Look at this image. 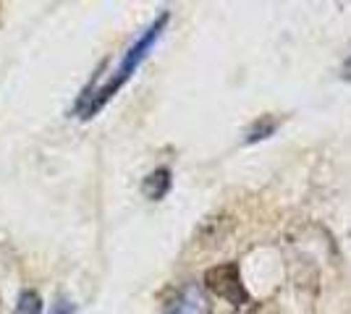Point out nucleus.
<instances>
[{
	"mask_svg": "<svg viewBox=\"0 0 351 314\" xmlns=\"http://www.w3.org/2000/svg\"><path fill=\"white\" fill-rule=\"evenodd\" d=\"M43 312V299L37 291H24L16 304V314H40Z\"/></svg>",
	"mask_w": 351,
	"mask_h": 314,
	"instance_id": "obj_6",
	"label": "nucleus"
},
{
	"mask_svg": "<svg viewBox=\"0 0 351 314\" xmlns=\"http://www.w3.org/2000/svg\"><path fill=\"white\" fill-rule=\"evenodd\" d=\"M56 314H73V306H71V304H66V306H58V309H56Z\"/></svg>",
	"mask_w": 351,
	"mask_h": 314,
	"instance_id": "obj_7",
	"label": "nucleus"
},
{
	"mask_svg": "<svg viewBox=\"0 0 351 314\" xmlns=\"http://www.w3.org/2000/svg\"><path fill=\"white\" fill-rule=\"evenodd\" d=\"M205 288L213 291L215 296L226 299L231 306H244L249 301V293L241 283V272L236 262H223L205 272Z\"/></svg>",
	"mask_w": 351,
	"mask_h": 314,
	"instance_id": "obj_2",
	"label": "nucleus"
},
{
	"mask_svg": "<svg viewBox=\"0 0 351 314\" xmlns=\"http://www.w3.org/2000/svg\"><path fill=\"white\" fill-rule=\"evenodd\" d=\"M171 183H173V179H171V170H168V168H158V170H152V173L145 179V183H142V192H145L147 199L158 202V199H162V196L171 192Z\"/></svg>",
	"mask_w": 351,
	"mask_h": 314,
	"instance_id": "obj_4",
	"label": "nucleus"
},
{
	"mask_svg": "<svg viewBox=\"0 0 351 314\" xmlns=\"http://www.w3.org/2000/svg\"><path fill=\"white\" fill-rule=\"evenodd\" d=\"M168 21H171V14L165 11V14H160L155 21H152V27L134 42L129 50H126V55H123V60H121V66H118L116 71H113V76L108 79V84L105 87H100V90L92 94V100H89L87 105H82V107H76V113H79V118H92L100 107H103L113 94H116L129 79H132V74L139 68V63L147 58V53L152 50V45L160 40V34H162V29L168 27Z\"/></svg>",
	"mask_w": 351,
	"mask_h": 314,
	"instance_id": "obj_1",
	"label": "nucleus"
},
{
	"mask_svg": "<svg viewBox=\"0 0 351 314\" xmlns=\"http://www.w3.org/2000/svg\"><path fill=\"white\" fill-rule=\"evenodd\" d=\"M165 314H213V304L199 285L186 283L168 304Z\"/></svg>",
	"mask_w": 351,
	"mask_h": 314,
	"instance_id": "obj_3",
	"label": "nucleus"
},
{
	"mask_svg": "<svg viewBox=\"0 0 351 314\" xmlns=\"http://www.w3.org/2000/svg\"><path fill=\"white\" fill-rule=\"evenodd\" d=\"M276 129H278V118H273V116H263V118L257 120V123L247 131V142L249 144H254V142H260V139H267Z\"/></svg>",
	"mask_w": 351,
	"mask_h": 314,
	"instance_id": "obj_5",
	"label": "nucleus"
}]
</instances>
